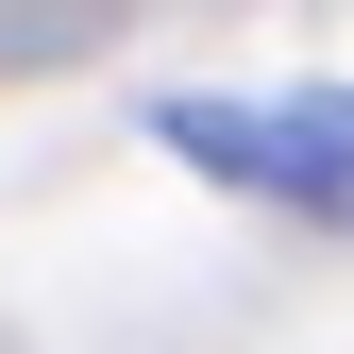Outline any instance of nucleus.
I'll list each match as a JSON object with an SVG mask.
<instances>
[{
	"mask_svg": "<svg viewBox=\"0 0 354 354\" xmlns=\"http://www.w3.org/2000/svg\"><path fill=\"white\" fill-rule=\"evenodd\" d=\"M152 152H186L203 186L354 219V84H270V102H152Z\"/></svg>",
	"mask_w": 354,
	"mask_h": 354,
	"instance_id": "1",
	"label": "nucleus"
}]
</instances>
